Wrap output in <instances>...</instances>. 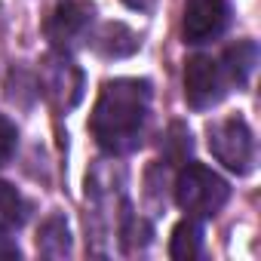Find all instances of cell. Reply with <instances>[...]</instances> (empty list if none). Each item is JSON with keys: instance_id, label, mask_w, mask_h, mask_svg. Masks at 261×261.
Returning <instances> with one entry per match:
<instances>
[{"instance_id": "cell-1", "label": "cell", "mask_w": 261, "mask_h": 261, "mask_svg": "<svg viewBox=\"0 0 261 261\" xmlns=\"http://www.w3.org/2000/svg\"><path fill=\"white\" fill-rule=\"evenodd\" d=\"M151 114V83L120 77L108 80L95 98L89 133L108 154H126L139 148L145 136V123Z\"/></svg>"}, {"instance_id": "cell-2", "label": "cell", "mask_w": 261, "mask_h": 261, "mask_svg": "<svg viewBox=\"0 0 261 261\" xmlns=\"http://www.w3.org/2000/svg\"><path fill=\"white\" fill-rule=\"evenodd\" d=\"M230 197V185L203 163H188L175 181V203L188 212V218H212L224 209Z\"/></svg>"}, {"instance_id": "cell-3", "label": "cell", "mask_w": 261, "mask_h": 261, "mask_svg": "<svg viewBox=\"0 0 261 261\" xmlns=\"http://www.w3.org/2000/svg\"><path fill=\"white\" fill-rule=\"evenodd\" d=\"M206 136H209V151L221 166H227L237 175H249L255 169V139L246 120L240 117L215 120L209 123Z\"/></svg>"}, {"instance_id": "cell-4", "label": "cell", "mask_w": 261, "mask_h": 261, "mask_svg": "<svg viewBox=\"0 0 261 261\" xmlns=\"http://www.w3.org/2000/svg\"><path fill=\"white\" fill-rule=\"evenodd\" d=\"M227 92V77L224 68L212 56H191L185 65V98L191 108L206 111L218 105Z\"/></svg>"}, {"instance_id": "cell-5", "label": "cell", "mask_w": 261, "mask_h": 261, "mask_svg": "<svg viewBox=\"0 0 261 261\" xmlns=\"http://www.w3.org/2000/svg\"><path fill=\"white\" fill-rule=\"evenodd\" d=\"M230 22V7L224 0H188L185 4V19H181V34L185 43H206L215 40Z\"/></svg>"}, {"instance_id": "cell-6", "label": "cell", "mask_w": 261, "mask_h": 261, "mask_svg": "<svg viewBox=\"0 0 261 261\" xmlns=\"http://www.w3.org/2000/svg\"><path fill=\"white\" fill-rule=\"evenodd\" d=\"M92 13H95V7L89 4V0H65V4H59V7L49 13L43 31H46V37H49L56 46H71V43H74L77 37H83V31L89 28Z\"/></svg>"}, {"instance_id": "cell-7", "label": "cell", "mask_w": 261, "mask_h": 261, "mask_svg": "<svg viewBox=\"0 0 261 261\" xmlns=\"http://www.w3.org/2000/svg\"><path fill=\"white\" fill-rule=\"evenodd\" d=\"M92 49L108 56V59H120V56H129V53H136L139 49V40L136 34L129 31L126 25L120 22H108L98 28V34L92 37Z\"/></svg>"}, {"instance_id": "cell-8", "label": "cell", "mask_w": 261, "mask_h": 261, "mask_svg": "<svg viewBox=\"0 0 261 261\" xmlns=\"http://www.w3.org/2000/svg\"><path fill=\"white\" fill-rule=\"evenodd\" d=\"M203 252V230L197 224V218H185L175 224L172 240H169V255L175 261H194Z\"/></svg>"}, {"instance_id": "cell-9", "label": "cell", "mask_w": 261, "mask_h": 261, "mask_svg": "<svg viewBox=\"0 0 261 261\" xmlns=\"http://www.w3.org/2000/svg\"><path fill=\"white\" fill-rule=\"evenodd\" d=\"M255 62H258V46L252 43V40H240L237 46H230L227 53H224V77L227 80H233L237 86H243L249 77H252V71H255Z\"/></svg>"}, {"instance_id": "cell-10", "label": "cell", "mask_w": 261, "mask_h": 261, "mask_svg": "<svg viewBox=\"0 0 261 261\" xmlns=\"http://www.w3.org/2000/svg\"><path fill=\"white\" fill-rule=\"evenodd\" d=\"M28 218V206L22 200V194L16 188H10L7 181H0V227H22Z\"/></svg>"}, {"instance_id": "cell-11", "label": "cell", "mask_w": 261, "mask_h": 261, "mask_svg": "<svg viewBox=\"0 0 261 261\" xmlns=\"http://www.w3.org/2000/svg\"><path fill=\"white\" fill-rule=\"evenodd\" d=\"M71 233H68V224L59 218V215H53V218H46L43 221V227H40V233H37V249L43 252V255H49V249H53V243H56V258L59 255H68V249H71V240H68Z\"/></svg>"}, {"instance_id": "cell-12", "label": "cell", "mask_w": 261, "mask_h": 261, "mask_svg": "<svg viewBox=\"0 0 261 261\" xmlns=\"http://www.w3.org/2000/svg\"><path fill=\"white\" fill-rule=\"evenodd\" d=\"M16 139H19L16 123H13L10 117L0 114V166H4V163L13 157V151H16Z\"/></svg>"}, {"instance_id": "cell-13", "label": "cell", "mask_w": 261, "mask_h": 261, "mask_svg": "<svg viewBox=\"0 0 261 261\" xmlns=\"http://www.w3.org/2000/svg\"><path fill=\"white\" fill-rule=\"evenodd\" d=\"M0 258H19V249H16V243H10L7 237H0Z\"/></svg>"}]
</instances>
